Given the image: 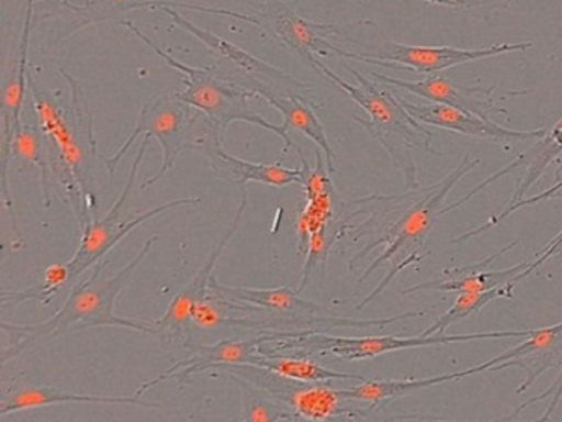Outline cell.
<instances>
[{"label": "cell", "mask_w": 562, "mask_h": 422, "mask_svg": "<svg viewBox=\"0 0 562 422\" xmlns=\"http://www.w3.org/2000/svg\"><path fill=\"white\" fill-rule=\"evenodd\" d=\"M479 164L480 158L472 157V154L467 152L460 164L449 175L429 187L414 188L396 195H371V197L351 201L367 211L370 216L357 226L348 224L347 234L353 231V236L350 237L355 241L368 237L363 249L351 257L348 269L355 273L357 264L363 260L374 247L380 246H384L383 251L364 270L363 276L358 280V286L363 284L374 270L383 266L387 267L386 276L355 309H363L390 286L391 280L401 270L413 264H419L424 257L432 254L430 251L423 253V247L437 218L442 216V204L447 200V195Z\"/></svg>", "instance_id": "obj_1"}, {"label": "cell", "mask_w": 562, "mask_h": 422, "mask_svg": "<svg viewBox=\"0 0 562 422\" xmlns=\"http://www.w3.org/2000/svg\"><path fill=\"white\" fill-rule=\"evenodd\" d=\"M60 73L70 85V111L58 101L60 91L54 92L38 85L31 71L29 89L47 141L57 190L70 204L78 226L83 230L93 220L97 208V187L91 181V167H94L98 155L93 115L88 109L80 82L64 68H60Z\"/></svg>", "instance_id": "obj_2"}, {"label": "cell", "mask_w": 562, "mask_h": 422, "mask_svg": "<svg viewBox=\"0 0 562 422\" xmlns=\"http://www.w3.org/2000/svg\"><path fill=\"white\" fill-rule=\"evenodd\" d=\"M157 240L159 236L153 234L144 243L143 249L137 253V256L114 276H104V270H108V266H110L108 257L94 264L88 277H83L71 287L67 302L52 319L35 323V325L2 323V330L9 336V345L4 348L2 363L18 358L22 353L44 345L58 336L78 332V330L91 329V326H124V329L159 335L156 326L139 322V320L120 316L114 312L117 297L123 292L124 287L133 277L134 270L143 263L144 257L149 254L150 247Z\"/></svg>", "instance_id": "obj_3"}, {"label": "cell", "mask_w": 562, "mask_h": 422, "mask_svg": "<svg viewBox=\"0 0 562 422\" xmlns=\"http://www.w3.org/2000/svg\"><path fill=\"white\" fill-rule=\"evenodd\" d=\"M315 71L322 73L328 81L347 92L364 112L367 118L351 114V119L361 127L367 129L368 134L380 142L381 147L390 155L391 164L401 171L406 184V190L419 188L417 180V165L413 158L414 151H423L426 154L442 155V152L434 148V134L426 124L417 121L409 114L396 88H378L376 82L361 75L357 69L347 66L348 71L355 76L358 85L344 81L335 75L327 65L315 58Z\"/></svg>", "instance_id": "obj_4"}, {"label": "cell", "mask_w": 562, "mask_h": 422, "mask_svg": "<svg viewBox=\"0 0 562 422\" xmlns=\"http://www.w3.org/2000/svg\"><path fill=\"white\" fill-rule=\"evenodd\" d=\"M140 135L157 138L164 151L162 165L149 180L140 185V190L153 187L167 171L172 170L177 157L183 151H199L206 155L215 148L223 147V137H225L205 112L187 104L179 92L164 91L144 102L136 129L131 132L123 147L113 157L104 160L111 175L116 171L121 158L127 154Z\"/></svg>", "instance_id": "obj_5"}, {"label": "cell", "mask_w": 562, "mask_h": 422, "mask_svg": "<svg viewBox=\"0 0 562 422\" xmlns=\"http://www.w3.org/2000/svg\"><path fill=\"white\" fill-rule=\"evenodd\" d=\"M531 330H506V332L463 333V335L424 336H335L315 330H289V332L272 333L271 342L262 343L259 353L291 352L294 356H325L334 355L345 362H360V359L376 358L384 353L400 352L407 348H423V346L450 345L456 342H472V340L519 338L528 336Z\"/></svg>", "instance_id": "obj_6"}, {"label": "cell", "mask_w": 562, "mask_h": 422, "mask_svg": "<svg viewBox=\"0 0 562 422\" xmlns=\"http://www.w3.org/2000/svg\"><path fill=\"white\" fill-rule=\"evenodd\" d=\"M121 25L126 26L130 32L134 35L139 36L149 48H153L160 58L166 59L172 68L177 71L182 73L183 82H186V91L179 92L182 101L187 104L193 106V108L200 109L205 112L213 124L225 134L226 129L233 122H246V124H255L258 127L266 129V131L274 132L279 137L284 141V152L289 148L299 155V158H305L302 154L301 148L292 142L291 135H289L288 129L282 124H274L269 122L268 119L259 115L258 112L252 111L249 108V99L256 98L252 92L246 91L245 88H239L235 82L228 81L216 73L215 66H189L186 63L179 62V59L172 58L169 53L160 49L153 40L147 38L133 22L130 20H123Z\"/></svg>", "instance_id": "obj_7"}, {"label": "cell", "mask_w": 562, "mask_h": 422, "mask_svg": "<svg viewBox=\"0 0 562 422\" xmlns=\"http://www.w3.org/2000/svg\"><path fill=\"white\" fill-rule=\"evenodd\" d=\"M154 7H157V9L160 7V10L176 22V25L182 26L183 30L192 33L209 48L210 55L215 58V65L213 66L223 78L262 99L266 96L274 95L284 96V98L297 96V98L311 101V89L304 82L292 78L282 69L269 65L265 59L251 55V53L239 48L235 43L222 38L216 33L195 25L186 16L180 15L172 7H167L166 3H154Z\"/></svg>", "instance_id": "obj_8"}, {"label": "cell", "mask_w": 562, "mask_h": 422, "mask_svg": "<svg viewBox=\"0 0 562 422\" xmlns=\"http://www.w3.org/2000/svg\"><path fill=\"white\" fill-rule=\"evenodd\" d=\"M226 375L241 376L255 385L261 386L272 398L288 406L299 419L307 421H328V419H361L367 418L373 409L358 408L351 404L353 399L344 398L340 389H335L331 381H301V379L288 378L262 366L251 363H235V365H218Z\"/></svg>", "instance_id": "obj_9"}, {"label": "cell", "mask_w": 562, "mask_h": 422, "mask_svg": "<svg viewBox=\"0 0 562 422\" xmlns=\"http://www.w3.org/2000/svg\"><path fill=\"white\" fill-rule=\"evenodd\" d=\"M149 142L150 137H146L143 144H140L136 158H134L133 165H131L130 178H127L123 191H121L120 197H117L113 207L108 211L106 216H104L103 220L93 218L83 230H80L81 240L80 244H78L77 253H75V256L67 263L68 267H70L71 280H77L78 277L83 276L88 269H91L94 264L104 259L106 254L111 253L127 233L136 230V227L146 223L150 218L166 213V211L173 210V208L182 207V204H199L200 201H202V198L196 197L180 198V200L169 201V203H164L160 204V207L153 208V210H147L146 213L139 214V216L134 218V220L121 221L124 203H126L127 197H130L131 190H133L137 170H139L140 162H143Z\"/></svg>", "instance_id": "obj_10"}, {"label": "cell", "mask_w": 562, "mask_h": 422, "mask_svg": "<svg viewBox=\"0 0 562 422\" xmlns=\"http://www.w3.org/2000/svg\"><path fill=\"white\" fill-rule=\"evenodd\" d=\"M529 48H532L531 42L496 43L486 48L462 49L453 48V46L406 45V43L386 38L371 52L353 53L340 48L337 55L341 58L363 62L367 65L432 75V73L442 71L452 66L463 65V63L505 55V53L526 52Z\"/></svg>", "instance_id": "obj_11"}, {"label": "cell", "mask_w": 562, "mask_h": 422, "mask_svg": "<svg viewBox=\"0 0 562 422\" xmlns=\"http://www.w3.org/2000/svg\"><path fill=\"white\" fill-rule=\"evenodd\" d=\"M376 81L404 89L411 95L419 96L429 102L450 106L460 111L472 112L483 119H490L492 114L508 115L505 108H498L495 102L496 86H463L450 81L442 75H429L419 81H406V79L391 78L370 71Z\"/></svg>", "instance_id": "obj_12"}, {"label": "cell", "mask_w": 562, "mask_h": 422, "mask_svg": "<svg viewBox=\"0 0 562 422\" xmlns=\"http://www.w3.org/2000/svg\"><path fill=\"white\" fill-rule=\"evenodd\" d=\"M241 188V201H239L238 210H236L235 218L228 230L223 234L222 240L218 241L209 259L203 264L202 269L193 276V279L187 284L186 287L180 289V292L173 297L172 302L167 307L166 313L162 319L156 323L157 332L169 333L173 338L182 340L183 343L190 340V325H192V310L206 293L210 292V280L213 277V269H215L216 260H218L222 251L228 246L229 240L235 236L238 231L239 223H241L243 214H245L246 204H248V191L245 187Z\"/></svg>", "instance_id": "obj_13"}, {"label": "cell", "mask_w": 562, "mask_h": 422, "mask_svg": "<svg viewBox=\"0 0 562 422\" xmlns=\"http://www.w3.org/2000/svg\"><path fill=\"white\" fill-rule=\"evenodd\" d=\"M272 333L262 332L258 336L248 340L229 338L213 345L186 342L183 345L192 349V356L182 362H177L170 368L164 369L156 378L143 382L136 391V396L143 398L144 392L149 391L154 386L166 379H179V382H189L196 373L205 371L209 368H216L218 365H235V363H249L256 353H259L262 343L271 342Z\"/></svg>", "instance_id": "obj_14"}, {"label": "cell", "mask_w": 562, "mask_h": 422, "mask_svg": "<svg viewBox=\"0 0 562 422\" xmlns=\"http://www.w3.org/2000/svg\"><path fill=\"white\" fill-rule=\"evenodd\" d=\"M518 366L526 373L525 382L516 388V395L529 391L536 379L548 369L562 366V322L544 329L531 330L528 340L506 349L502 355L482 363L483 371H502Z\"/></svg>", "instance_id": "obj_15"}, {"label": "cell", "mask_w": 562, "mask_h": 422, "mask_svg": "<svg viewBox=\"0 0 562 422\" xmlns=\"http://www.w3.org/2000/svg\"><path fill=\"white\" fill-rule=\"evenodd\" d=\"M400 98L409 114L423 124L459 132V134L470 135V137L495 141L498 144L536 141L548 131V127L535 129V131H512V129L495 124L490 119H483L480 115L472 114V112L460 111V109L450 108V106L437 104V102H426V104L411 102L401 95Z\"/></svg>", "instance_id": "obj_16"}, {"label": "cell", "mask_w": 562, "mask_h": 422, "mask_svg": "<svg viewBox=\"0 0 562 422\" xmlns=\"http://www.w3.org/2000/svg\"><path fill=\"white\" fill-rule=\"evenodd\" d=\"M562 155V118L552 125L551 129L546 131L544 135L536 138L535 144L528 148V151L519 154L515 160L509 162L505 167L499 168L495 174L490 175L485 180L480 181L472 191L465 195V197L460 198V200L452 201V203L447 204V207L442 208V214L449 213V211L456 210V208L462 207L467 201L472 200L476 193L485 190L486 187L493 184V181L499 180V178L505 177V175L513 174V171L518 170V168H525V174L522 177H519L518 185H516L515 193L509 198L508 207H513V204L518 203V201L525 200L526 193H528L529 188L538 181V178L544 174L548 165H551L552 162L558 160Z\"/></svg>", "instance_id": "obj_17"}, {"label": "cell", "mask_w": 562, "mask_h": 422, "mask_svg": "<svg viewBox=\"0 0 562 422\" xmlns=\"http://www.w3.org/2000/svg\"><path fill=\"white\" fill-rule=\"evenodd\" d=\"M521 241V236L496 251L492 256L480 263L469 264L463 267H449L443 269V279L426 280V282L416 284V286L407 287L401 290V296L406 297L411 293L420 292V290H437V292H483V290L495 289V287L515 286V279L528 267L529 259L516 264L502 270H488L490 264L495 263L503 254L512 251L516 244Z\"/></svg>", "instance_id": "obj_18"}, {"label": "cell", "mask_w": 562, "mask_h": 422, "mask_svg": "<svg viewBox=\"0 0 562 422\" xmlns=\"http://www.w3.org/2000/svg\"><path fill=\"white\" fill-rule=\"evenodd\" d=\"M295 7H269V20L276 36L295 53L305 65L314 68L315 53L317 55H337L340 46L328 42L322 33H338L335 25L315 23L295 12Z\"/></svg>", "instance_id": "obj_19"}, {"label": "cell", "mask_w": 562, "mask_h": 422, "mask_svg": "<svg viewBox=\"0 0 562 422\" xmlns=\"http://www.w3.org/2000/svg\"><path fill=\"white\" fill-rule=\"evenodd\" d=\"M209 158L210 170L228 181V184L245 187L249 181L255 184L269 185V187H288L292 184H302L301 168H288L276 162V164H252L243 158L233 157L223 147L215 148L205 155Z\"/></svg>", "instance_id": "obj_20"}, {"label": "cell", "mask_w": 562, "mask_h": 422, "mask_svg": "<svg viewBox=\"0 0 562 422\" xmlns=\"http://www.w3.org/2000/svg\"><path fill=\"white\" fill-rule=\"evenodd\" d=\"M482 373V368L462 369V371L447 373V375L432 376V378L423 379H363L361 385L351 386V388L340 389V395L353 401L367 402L371 409L381 408L386 402L394 399L404 398L413 395L420 389L430 388V386L442 385V382L459 381L465 376H473Z\"/></svg>", "instance_id": "obj_21"}, {"label": "cell", "mask_w": 562, "mask_h": 422, "mask_svg": "<svg viewBox=\"0 0 562 422\" xmlns=\"http://www.w3.org/2000/svg\"><path fill=\"white\" fill-rule=\"evenodd\" d=\"M58 402H97V404H131L140 408L159 409V402L146 401L140 396H94L75 395L65 392L52 386H31L22 388L12 395L5 396L0 406V415L11 412L24 411V409L44 408V406L58 404Z\"/></svg>", "instance_id": "obj_22"}, {"label": "cell", "mask_w": 562, "mask_h": 422, "mask_svg": "<svg viewBox=\"0 0 562 422\" xmlns=\"http://www.w3.org/2000/svg\"><path fill=\"white\" fill-rule=\"evenodd\" d=\"M266 101L278 109L284 118V125L288 131L294 129V131L302 132L307 135L322 152H324L325 164H327L328 171L334 174L337 170V155H335L334 148H331L330 142H328L327 132H325L324 124L321 119L315 114L314 102L307 101V99L297 98V96H266Z\"/></svg>", "instance_id": "obj_23"}, {"label": "cell", "mask_w": 562, "mask_h": 422, "mask_svg": "<svg viewBox=\"0 0 562 422\" xmlns=\"http://www.w3.org/2000/svg\"><path fill=\"white\" fill-rule=\"evenodd\" d=\"M12 158L19 170L25 165L32 164L41 170L42 195H44L45 207L52 203V167L50 155H48L47 141H45L42 129L22 122L15 131L12 142Z\"/></svg>", "instance_id": "obj_24"}, {"label": "cell", "mask_w": 562, "mask_h": 422, "mask_svg": "<svg viewBox=\"0 0 562 422\" xmlns=\"http://www.w3.org/2000/svg\"><path fill=\"white\" fill-rule=\"evenodd\" d=\"M251 365L262 366V368L271 369L279 375L288 376L292 379H301V381L321 382L337 381V379H353V381H363V376L355 375V373L335 371L327 366L318 365L311 356H281L278 353H256L252 356Z\"/></svg>", "instance_id": "obj_25"}, {"label": "cell", "mask_w": 562, "mask_h": 422, "mask_svg": "<svg viewBox=\"0 0 562 422\" xmlns=\"http://www.w3.org/2000/svg\"><path fill=\"white\" fill-rule=\"evenodd\" d=\"M229 378L236 382L243 399L241 421L246 422H278L295 421L299 415L282 404L278 399L272 398L266 389L238 375L228 373Z\"/></svg>", "instance_id": "obj_26"}, {"label": "cell", "mask_w": 562, "mask_h": 422, "mask_svg": "<svg viewBox=\"0 0 562 422\" xmlns=\"http://www.w3.org/2000/svg\"><path fill=\"white\" fill-rule=\"evenodd\" d=\"M513 286L495 287L483 292H462L453 300L452 307L439 316L429 329L424 330V336L440 335L453 323L462 322L467 316L479 315L483 307L488 306L495 299H513Z\"/></svg>", "instance_id": "obj_27"}, {"label": "cell", "mask_w": 562, "mask_h": 422, "mask_svg": "<svg viewBox=\"0 0 562 422\" xmlns=\"http://www.w3.org/2000/svg\"><path fill=\"white\" fill-rule=\"evenodd\" d=\"M307 204L299 213L297 218V254L304 256L307 254L308 243L312 234L317 233L322 227L327 226L331 220L337 218V193L335 188L315 195L312 198H305Z\"/></svg>", "instance_id": "obj_28"}, {"label": "cell", "mask_w": 562, "mask_h": 422, "mask_svg": "<svg viewBox=\"0 0 562 422\" xmlns=\"http://www.w3.org/2000/svg\"><path fill=\"white\" fill-rule=\"evenodd\" d=\"M71 282L70 267L68 264H50L44 270L42 282L37 286L29 287L25 290H18V292H2V310L9 307L21 306L25 300H41L42 306H48L54 299L55 293Z\"/></svg>", "instance_id": "obj_29"}, {"label": "cell", "mask_w": 562, "mask_h": 422, "mask_svg": "<svg viewBox=\"0 0 562 422\" xmlns=\"http://www.w3.org/2000/svg\"><path fill=\"white\" fill-rule=\"evenodd\" d=\"M60 3L65 9L83 16V22L77 26V30L85 29L91 23L114 19L127 10L150 7L146 0H61Z\"/></svg>", "instance_id": "obj_30"}, {"label": "cell", "mask_w": 562, "mask_h": 422, "mask_svg": "<svg viewBox=\"0 0 562 422\" xmlns=\"http://www.w3.org/2000/svg\"><path fill=\"white\" fill-rule=\"evenodd\" d=\"M562 197V181L559 184L552 185L548 190L541 191V193L535 195L531 198H525V200L518 201V203L513 204V207L505 208V211L498 214V216H493L492 220L486 221L482 226L475 227V230L467 231V233L460 234V236L453 237L450 241V244H462L465 241L472 240V237L479 236L480 233H485V231L492 230L493 226L499 224V221L505 220L509 214L515 213V211L521 210V208L531 207V204L541 203V201L546 200H554V198Z\"/></svg>", "instance_id": "obj_31"}, {"label": "cell", "mask_w": 562, "mask_h": 422, "mask_svg": "<svg viewBox=\"0 0 562 422\" xmlns=\"http://www.w3.org/2000/svg\"><path fill=\"white\" fill-rule=\"evenodd\" d=\"M546 399H551L548 404V409H546L544 412H542L541 418H539V421H546V419L551 418L552 412L555 411V408H558L559 402H561L562 399V366L559 368V375L555 376L554 382H552L551 388L546 389V391H542L541 395L532 396V398L526 399L525 402H521V404L518 406V408L515 409V412H513L512 415H508L509 421L512 419L518 418L519 412L525 411V409H528L529 406L536 404V402L546 401Z\"/></svg>", "instance_id": "obj_32"}, {"label": "cell", "mask_w": 562, "mask_h": 422, "mask_svg": "<svg viewBox=\"0 0 562 422\" xmlns=\"http://www.w3.org/2000/svg\"><path fill=\"white\" fill-rule=\"evenodd\" d=\"M424 2L437 3V5L453 7V9H505L513 0H424Z\"/></svg>", "instance_id": "obj_33"}, {"label": "cell", "mask_w": 562, "mask_h": 422, "mask_svg": "<svg viewBox=\"0 0 562 422\" xmlns=\"http://www.w3.org/2000/svg\"><path fill=\"white\" fill-rule=\"evenodd\" d=\"M554 184H559V181H562V155L554 162Z\"/></svg>", "instance_id": "obj_34"}, {"label": "cell", "mask_w": 562, "mask_h": 422, "mask_svg": "<svg viewBox=\"0 0 562 422\" xmlns=\"http://www.w3.org/2000/svg\"><path fill=\"white\" fill-rule=\"evenodd\" d=\"M302 0H294V3H292V7H299L301 5Z\"/></svg>", "instance_id": "obj_35"}]
</instances>
